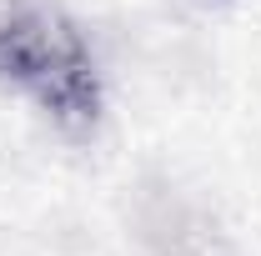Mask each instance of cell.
Here are the masks:
<instances>
[{
    "label": "cell",
    "mask_w": 261,
    "mask_h": 256,
    "mask_svg": "<svg viewBox=\"0 0 261 256\" xmlns=\"http://www.w3.org/2000/svg\"><path fill=\"white\" fill-rule=\"evenodd\" d=\"M0 91L25 100L70 141L106 121V75L91 35L56 0H10L0 10Z\"/></svg>",
    "instance_id": "cell-1"
}]
</instances>
